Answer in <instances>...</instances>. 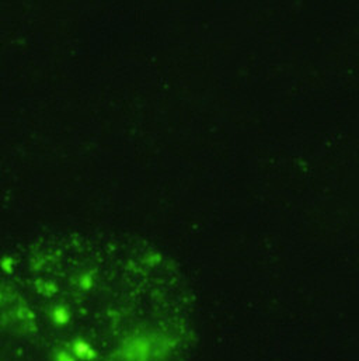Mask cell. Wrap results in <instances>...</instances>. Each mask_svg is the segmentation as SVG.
Returning <instances> with one entry per match:
<instances>
[{
    "label": "cell",
    "mask_w": 359,
    "mask_h": 361,
    "mask_svg": "<svg viewBox=\"0 0 359 361\" xmlns=\"http://www.w3.org/2000/svg\"><path fill=\"white\" fill-rule=\"evenodd\" d=\"M96 270L94 268H87L83 273H80L74 277V284L76 287L81 291H90L94 288V280H96Z\"/></svg>",
    "instance_id": "cell-3"
},
{
    "label": "cell",
    "mask_w": 359,
    "mask_h": 361,
    "mask_svg": "<svg viewBox=\"0 0 359 361\" xmlns=\"http://www.w3.org/2000/svg\"><path fill=\"white\" fill-rule=\"evenodd\" d=\"M52 361H77L69 348H56L52 353Z\"/></svg>",
    "instance_id": "cell-5"
},
{
    "label": "cell",
    "mask_w": 359,
    "mask_h": 361,
    "mask_svg": "<svg viewBox=\"0 0 359 361\" xmlns=\"http://www.w3.org/2000/svg\"><path fill=\"white\" fill-rule=\"evenodd\" d=\"M38 293L42 295H47V297H51V295L56 294L58 293V285L52 282V281H38Z\"/></svg>",
    "instance_id": "cell-4"
},
{
    "label": "cell",
    "mask_w": 359,
    "mask_h": 361,
    "mask_svg": "<svg viewBox=\"0 0 359 361\" xmlns=\"http://www.w3.org/2000/svg\"><path fill=\"white\" fill-rule=\"evenodd\" d=\"M67 348L72 351V354L77 358V360H84V361H93L96 360V350L92 347V344L88 341L83 340V339H74L72 340L69 344H67Z\"/></svg>",
    "instance_id": "cell-1"
},
{
    "label": "cell",
    "mask_w": 359,
    "mask_h": 361,
    "mask_svg": "<svg viewBox=\"0 0 359 361\" xmlns=\"http://www.w3.org/2000/svg\"><path fill=\"white\" fill-rule=\"evenodd\" d=\"M49 318L55 326H59V328H63V326H67L70 323V311L66 305H55L51 309L49 312Z\"/></svg>",
    "instance_id": "cell-2"
},
{
    "label": "cell",
    "mask_w": 359,
    "mask_h": 361,
    "mask_svg": "<svg viewBox=\"0 0 359 361\" xmlns=\"http://www.w3.org/2000/svg\"><path fill=\"white\" fill-rule=\"evenodd\" d=\"M0 266H2V268H3V271H6V273H12L14 268L13 257H12V256H7V257H5V259L2 260V263H0Z\"/></svg>",
    "instance_id": "cell-6"
}]
</instances>
